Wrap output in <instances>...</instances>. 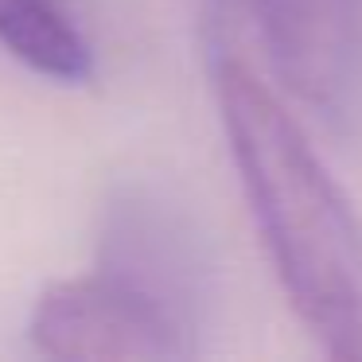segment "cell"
<instances>
[{
	"label": "cell",
	"instance_id": "1",
	"mask_svg": "<svg viewBox=\"0 0 362 362\" xmlns=\"http://www.w3.org/2000/svg\"><path fill=\"white\" fill-rule=\"evenodd\" d=\"M214 94L292 312L331 358H362V230L346 199L296 117L245 59L218 51Z\"/></svg>",
	"mask_w": 362,
	"mask_h": 362
},
{
	"label": "cell",
	"instance_id": "2",
	"mask_svg": "<svg viewBox=\"0 0 362 362\" xmlns=\"http://www.w3.org/2000/svg\"><path fill=\"white\" fill-rule=\"evenodd\" d=\"M28 339L47 358H187L195 335L105 269L40 292Z\"/></svg>",
	"mask_w": 362,
	"mask_h": 362
},
{
	"label": "cell",
	"instance_id": "3",
	"mask_svg": "<svg viewBox=\"0 0 362 362\" xmlns=\"http://www.w3.org/2000/svg\"><path fill=\"white\" fill-rule=\"evenodd\" d=\"M102 269L199 335L206 304L203 245L187 218L164 199L148 191H125L113 199L102 230Z\"/></svg>",
	"mask_w": 362,
	"mask_h": 362
},
{
	"label": "cell",
	"instance_id": "4",
	"mask_svg": "<svg viewBox=\"0 0 362 362\" xmlns=\"http://www.w3.org/2000/svg\"><path fill=\"white\" fill-rule=\"evenodd\" d=\"M281 82L304 105L335 113L362 66V0H253Z\"/></svg>",
	"mask_w": 362,
	"mask_h": 362
},
{
	"label": "cell",
	"instance_id": "5",
	"mask_svg": "<svg viewBox=\"0 0 362 362\" xmlns=\"http://www.w3.org/2000/svg\"><path fill=\"white\" fill-rule=\"evenodd\" d=\"M0 47L55 82L90 78V43L59 0H0Z\"/></svg>",
	"mask_w": 362,
	"mask_h": 362
}]
</instances>
